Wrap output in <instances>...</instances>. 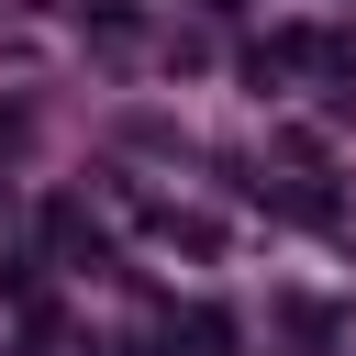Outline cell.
I'll use <instances>...</instances> for the list:
<instances>
[{
  "mask_svg": "<svg viewBox=\"0 0 356 356\" xmlns=\"http://www.w3.org/2000/svg\"><path fill=\"white\" fill-rule=\"evenodd\" d=\"M278 323H289L312 356H334V345H345V312H334V300H278Z\"/></svg>",
  "mask_w": 356,
  "mask_h": 356,
  "instance_id": "obj_2",
  "label": "cell"
},
{
  "mask_svg": "<svg viewBox=\"0 0 356 356\" xmlns=\"http://www.w3.org/2000/svg\"><path fill=\"white\" fill-rule=\"evenodd\" d=\"M44 245H56L67 267H111V234H100L78 200H44Z\"/></svg>",
  "mask_w": 356,
  "mask_h": 356,
  "instance_id": "obj_1",
  "label": "cell"
},
{
  "mask_svg": "<svg viewBox=\"0 0 356 356\" xmlns=\"http://www.w3.org/2000/svg\"><path fill=\"white\" fill-rule=\"evenodd\" d=\"M89 22H111V33H134V0H78Z\"/></svg>",
  "mask_w": 356,
  "mask_h": 356,
  "instance_id": "obj_3",
  "label": "cell"
}]
</instances>
